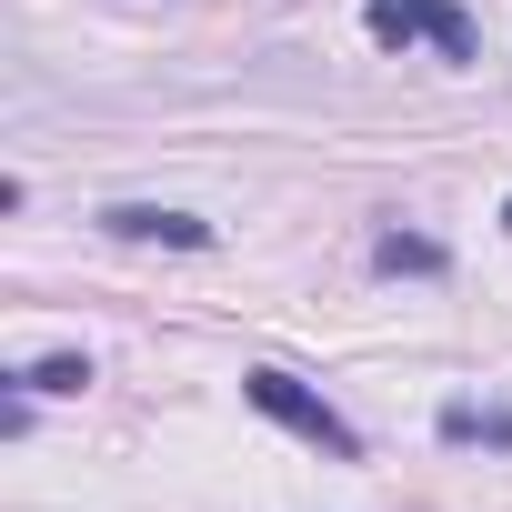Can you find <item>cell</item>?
<instances>
[{
    "instance_id": "1",
    "label": "cell",
    "mask_w": 512,
    "mask_h": 512,
    "mask_svg": "<svg viewBox=\"0 0 512 512\" xmlns=\"http://www.w3.org/2000/svg\"><path fill=\"white\" fill-rule=\"evenodd\" d=\"M241 402H251V412H272L282 432H302V442L332 452V462H362V432H352L312 382H292V372H272V362H262V372H241Z\"/></svg>"
},
{
    "instance_id": "2",
    "label": "cell",
    "mask_w": 512,
    "mask_h": 512,
    "mask_svg": "<svg viewBox=\"0 0 512 512\" xmlns=\"http://www.w3.org/2000/svg\"><path fill=\"white\" fill-rule=\"evenodd\" d=\"M362 31H372L382 51H402V41H432L442 61H472V51H482V31H472L462 0H362Z\"/></svg>"
},
{
    "instance_id": "3",
    "label": "cell",
    "mask_w": 512,
    "mask_h": 512,
    "mask_svg": "<svg viewBox=\"0 0 512 512\" xmlns=\"http://www.w3.org/2000/svg\"><path fill=\"white\" fill-rule=\"evenodd\" d=\"M101 231H111V241H171V251H201V241H211V221L161 211V201H111V211H101Z\"/></svg>"
},
{
    "instance_id": "4",
    "label": "cell",
    "mask_w": 512,
    "mask_h": 512,
    "mask_svg": "<svg viewBox=\"0 0 512 512\" xmlns=\"http://www.w3.org/2000/svg\"><path fill=\"white\" fill-rule=\"evenodd\" d=\"M372 262H382V272H412V282H432V272L452 262V251H442L432 231H382V241H372Z\"/></svg>"
},
{
    "instance_id": "5",
    "label": "cell",
    "mask_w": 512,
    "mask_h": 512,
    "mask_svg": "<svg viewBox=\"0 0 512 512\" xmlns=\"http://www.w3.org/2000/svg\"><path fill=\"white\" fill-rule=\"evenodd\" d=\"M442 442H502V452H512V412H502V402H492V412H482V402H452V412H442Z\"/></svg>"
},
{
    "instance_id": "6",
    "label": "cell",
    "mask_w": 512,
    "mask_h": 512,
    "mask_svg": "<svg viewBox=\"0 0 512 512\" xmlns=\"http://www.w3.org/2000/svg\"><path fill=\"white\" fill-rule=\"evenodd\" d=\"M81 382H91V362H81V352H51V362H31V372H21V392H81Z\"/></svg>"
},
{
    "instance_id": "7",
    "label": "cell",
    "mask_w": 512,
    "mask_h": 512,
    "mask_svg": "<svg viewBox=\"0 0 512 512\" xmlns=\"http://www.w3.org/2000/svg\"><path fill=\"white\" fill-rule=\"evenodd\" d=\"M502 231H512V201H502Z\"/></svg>"
}]
</instances>
